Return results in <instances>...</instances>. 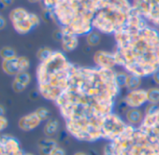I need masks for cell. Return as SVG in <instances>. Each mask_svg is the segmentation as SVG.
Segmentation results:
<instances>
[{
    "label": "cell",
    "mask_w": 159,
    "mask_h": 155,
    "mask_svg": "<svg viewBox=\"0 0 159 155\" xmlns=\"http://www.w3.org/2000/svg\"><path fill=\"white\" fill-rule=\"evenodd\" d=\"M35 112H36V114L38 115V117L40 119L41 122L50 120L51 113H50V111H49L48 108H44V107H40V108H37V109L35 110Z\"/></svg>",
    "instance_id": "28"
},
{
    "label": "cell",
    "mask_w": 159,
    "mask_h": 155,
    "mask_svg": "<svg viewBox=\"0 0 159 155\" xmlns=\"http://www.w3.org/2000/svg\"><path fill=\"white\" fill-rule=\"evenodd\" d=\"M59 130V122L56 119H50L47 121L43 132L47 137H52Z\"/></svg>",
    "instance_id": "19"
},
{
    "label": "cell",
    "mask_w": 159,
    "mask_h": 155,
    "mask_svg": "<svg viewBox=\"0 0 159 155\" xmlns=\"http://www.w3.org/2000/svg\"><path fill=\"white\" fill-rule=\"evenodd\" d=\"M12 25H13L14 29L16 30V32L21 35H25V34L29 33L33 28H35L31 22L30 12L27 17L20 20V21H17L15 23H12Z\"/></svg>",
    "instance_id": "15"
},
{
    "label": "cell",
    "mask_w": 159,
    "mask_h": 155,
    "mask_svg": "<svg viewBox=\"0 0 159 155\" xmlns=\"http://www.w3.org/2000/svg\"><path fill=\"white\" fill-rule=\"evenodd\" d=\"M132 10L128 0H110L96 14L93 28L104 34H114L126 23Z\"/></svg>",
    "instance_id": "6"
},
{
    "label": "cell",
    "mask_w": 159,
    "mask_h": 155,
    "mask_svg": "<svg viewBox=\"0 0 159 155\" xmlns=\"http://www.w3.org/2000/svg\"><path fill=\"white\" fill-rule=\"evenodd\" d=\"M109 146L112 155H159V137L133 125H128Z\"/></svg>",
    "instance_id": "5"
},
{
    "label": "cell",
    "mask_w": 159,
    "mask_h": 155,
    "mask_svg": "<svg viewBox=\"0 0 159 155\" xmlns=\"http://www.w3.org/2000/svg\"><path fill=\"white\" fill-rule=\"evenodd\" d=\"M8 126H9V122H8L7 118L5 116L0 117V133L5 131V129H7Z\"/></svg>",
    "instance_id": "32"
},
{
    "label": "cell",
    "mask_w": 159,
    "mask_h": 155,
    "mask_svg": "<svg viewBox=\"0 0 159 155\" xmlns=\"http://www.w3.org/2000/svg\"><path fill=\"white\" fill-rule=\"evenodd\" d=\"M14 2V0H0V3H1L4 7H9L12 5Z\"/></svg>",
    "instance_id": "35"
},
{
    "label": "cell",
    "mask_w": 159,
    "mask_h": 155,
    "mask_svg": "<svg viewBox=\"0 0 159 155\" xmlns=\"http://www.w3.org/2000/svg\"><path fill=\"white\" fill-rule=\"evenodd\" d=\"M7 25V23H6V20L2 17L0 16V30H3Z\"/></svg>",
    "instance_id": "37"
},
{
    "label": "cell",
    "mask_w": 159,
    "mask_h": 155,
    "mask_svg": "<svg viewBox=\"0 0 159 155\" xmlns=\"http://www.w3.org/2000/svg\"><path fill=\"white\" fill-rule=\"evenodd\" d=\"M62 50L66 52H69L74 51L78 47V38L72 34L64 33L63 40L61 41Z\"/></svg>",
    "instance_id": "18"
},
{
    "label": "cell",
    "mask_w": 159,
    "mask_h": 155,
    "mask_svg": "<svg viewBox=\"0 0 159 155\" xmlns=\"http://www.w3.org/2000/svg\"><path fill=\"white\" fill-rule=\"evenodd\" d=\"M16 81H18L19 82L28 86L31 82V75L27 72V71H24V72H19L16 76H15V79Z\"/></svg>",
    "instance_id": "25"
},
{
    "label": "cell",
    "mask_w": 159,
    "mask_h": 155,
    "mask_svg": "<svg viewBox=\"0 0 159 155\" xmlns=\"http://www.w3.org/2000/svg\"><path fill=\"white\" fill-rule=\"evenodd\" d=\"M139 128L150 135L159 137V108L152 114L145 115Z\"/></svg>",
    "instance_id": "10"
},
{
    "label": "cell",
    "mask_w": 159,
    "mask_h": 155,
    "mask_svg": "<svg viewBox=\"0 0 159 155\" xmlns=\"http://www.w3.org/2000/svg\"><path fill=\"white\" fill-rule=\"evenodd\" d=\"M52 53H53V51L52 49H50L48 47H43L38 51L37 57L40 62H43V61H46L48 58H50Z\"/></svg>",
    "instance_id": "26"
},
{
    "label": "cell",
    "mask_w": 159,
    "mask_h": 155,
    "mask_svg": "<svg viewBox=\"0 0 159 155\" xmlns=\"http://www.w3.org/2000/svg\"><path fill=\"white\" fill-rule=\"evenodd\" d=\"M128 124H126L120 116L111 113L108 115L102 124V138L108 139L111 142L120 137L125 131Z\"/></svg>",
    "instance_id": "8"
},
{
    "label": "cell",
    "mask_w": 159,
    "mask_h": 155,
    "mask_svg": "<svg viewBox=\"0 0 159 155\" xmlns=\"http://www.w3.org/2000/svg\"><path fill=\"white\" fill-rule=\"evenodd\" d=\"M28 1H29L30 3H38V2L41 1V0H28Z\"/></svg>",
    "instance_id": "40"
},
{
    "label": "cell",
    "mask_w": 159,
    "mask_h": 155,
    "mask_svg": "<svg viewBox=\"0 0 159 155\" xmlns=\"http://www.w3.org/2000/svg\"><path fill=\"white\" fill-rule=\"evenodd\" d=\"M94 62L97 67L104 69H112L117 64L113 52L106 51H98L94 55Z\"/></svg>",
    "instance_id": "12"
},
{
    "label": "cell",
    "mask_w": 159,
    "mask_h": 155,
    "mask_svg": "<svg viewBox=\"0 0 159 155\" xmlns=\"http://www.w3.org/2000/svg\"><path fill=\"white\" fill-rule=\"evenodd\" d=\"M5 114H6V109L1 104H0V117H4Z\"/></svg>",
    "instance_id": "38"
},
{
    "label": "cell",
    "mask_w": 159,
    "mask_h": 155,
    "mask_svg": "<svg viewBox=\"0 0 159 155\" xmlns=\"http://www.w3.org/2000/svg\"><path fill=\"white\" fill-rule=\"evenodd\" d=\"M26 87H27L26 85H25V84L16 81V80H14L13 82H12V89H13V91L16 92V93H22V92H24V91L26 89Z\"/></svg>",
    "instance_id": "30"
},
{
    "label": "cell",
    "mask_w": 159,
    "mask_h": 155,
    "mask_svg": "<svg viewBox=\"0 0 159 155\" xmlns=\"http://www.w3.org/2000/svg\"><path fill=\"white\" fill-rule=\"evenodd\" d=\"M41 121L36 114V112H31L24 117H22L18 122L19 128L25 132H29L34 129H36L39 124Z\"/></svg>",
    "instance_id": "13"
},
{
    "label": "cell",
    "mask_w": 159,
    "mask_h": 155,
    "mask_svg": "<svg viewBox=\"0 0 159 155\" xmlns=\"http://www.w3.org/2000/svg\"><path fill=\"white\" fill-rule=\"evenodd\" d=\"M152 80L154 81V82L156 84L159 85V69L157 71H155L153 74H152Z\"/></svg>",
    "instance_id": "36"
},
{
    "label": "cell",
    "mask_w": 159,
    "mask_h": 155,
    "mask_svg": "<svg viewBox=\"0 0 159 155\" xmlns=\"http://www.w3.org/2000/svg\"><path fill=\"white\" fill-rule=\"evenodd\" d=\"M110 0H41L44 19L57 24L64 33L74 36L91 32L96 14Z\"/></svg>",
    "instance_id": "3"
},
{
    "label": "cell",
    "mask_w": 159,
    "mask_h": 155,
    "mask_svg": "<svg viewBox=\"0 0 159 155\" xmlns=\"http://www.w3.org/2000/svg\"><path fill=\"white\" fill-rule=\"evenodd\" d=\"M18 64H19L20 72H24V71L28 70V68L30 66V62L26 57L20 56V57H18Z\"/></svg>",
    "instance_id": "29"
},
{
    "label": "cell",
    "mask_w": 159,
    "mask_h": 155,
    "mask_svg": "<svg viewBox=\"0 0 159 155\" xmlns=\"http://www.w3.org/2000/svg\"><path fill=\"white\" fill-rule=\"evenodd\" d=\"M0 136H1V135H0Z\"/></svg>",
    "instance_id": "41"
},
{
    "label": "cell",
    "mask_w": 159,
    "mask_h": 155,
    "mask_svg": "<svg viewBox=\"0 0 159 155\" xmlns=\"http://www.w3.org/2000/svg\"><path fill=\"white\" fill-rule=\"evenodd\" d=\"M51 155H66V150L63 148L58 146V147H56L53 149V151L52 152Z\"/></svg>",
    "instance_id": "33"
},
{
    "label": "cell",
    "mask_w": 159,
    "mask_h": 155,
    "mask_svg": "<svg viewBox=\"0 0 159 155\" xmlns=\"http://www.w3.org/2000/svg\"><path fill=\"white\" fill-rule=\"evenodd\" d=\"M52 38L55 41L61 42L63 40V38H64V31L60 28L56 29L52 34Z\"/></svg>",
    "instance_id": "31"
},
{
    "label": "cell",
    "mask_w": 159,
    "mask_h": 155,
    "mask_svg": "<svg viewBox=\"0 0 159 155\" xmlns=\"http://www.w3.org/2000/svg\"><path fill=\"white\" fill-rule=\"evenodd\" d=\"M141 79H142V78L139 77V76L129 74L128 75V79H127V82H126V88L129 91L139 89V87L141 85Z\"/></svg>",
    "instance_id": "20"
},
{
    "label": "cell",
    "mask_w": 159,
    "mask_h": 155,
    "mask_svg": "<svg viewBox=\"0 0 159 155\" xmlns=\"http://www.w3.org/2000/svg\"><path fill=\"white\" fill-rule=\"evenodd\" d=\"M112 69L75 66L69 83L55 101L66 131L80 141L102 138V124L120 93Z\"/></svg>",
    "instance_id": "1"
},
{
    "label": "cell",
    "mask_w": 159,
    "mask_h": 155,
    "mask_svg": "<svg viewBox=\"0 0 159 155\" xmlns=\"http://www.w3.org/2000/svg\"><path fill=\"white\" fill-rule=\"evenodd\" d=\"M125 118L130 125L136 126V125H139L142 122L144 116L139 108H130L126 110Z\"/></svg>",
    "instance_id": "17"
},
{
    "label": "cell",
    "mask_w": 159,
    "mask_h": 155,
    "mask_svg": "<svg viewBox=\"0 0 159 155\" xmlns=\"http://www.w3.org/2000/svg\"><path fill=\"white\" fill-rule=\"evenodd\" d=\"M132 9L144 20L159 26V0H133Z\"/></svg>",
    "instance_id": "7"
},
{
    "label": "cell",
    "mask_w": 159,
    "mask_h": 155,
    "mask_svg": "<svg viewBox=\"0 0 159 155\" xmlns=\"http://www.w3.org/2000/svg\"><path fill=\"white\" fill-rule=\"evenodd\" d=\"M0 56H1L3 60H6V59L17 57V53L14 49L11 47H4L0 50Z\"/></svg>",
    "instance_id": "27"
},
{
    "label": "cell",
    "mask_w": 159,
    "mask_h": 155,
    "mask_svg": "<svg viewBox=\"0 0 159 155\" xmlns=\"http://www.w3.org/2000/svg\"><path fill=\"white\" fill-rule=\"evenodd\" d=\"M147 101L150 104L158 105L159 103V88L153 87L147 90Z\"/></svg>",
    "instance_id": "22"
},
{
    "label": "cell",
    "mask_w": 159,
    "mask_h": 155,
    "mask_svg": "<svg viewBox=\"0 0 159 155\" xmlns=\"http://www.w3.org/2000/svg\"><path fill=\"white\" fill-rule=\"evenodd\" d=\"M2 69L3 71L10 76H16L19 72V64H18V56L11 59H6L2 61Z\"/></svg>",
    "instance_id": "16"
},
{
    "label": "cell",
    "mask_w": 159,
    "mask_h": 155,
    "mask_svg": "<svg viewBox=\"0 0 159 155\" xmlns=\"http://www.w3.org/2000/svg\"><path fill=\"white\" fill-rule=\"evenodd\" d=\"M114 38L116 64L127 72L142 78L159 69V32L133 10Z\"/></svg>",
    "instance_id": "2"
},
{
    "label": "cell",
    "mask_w": 159,
    "mask_h": 155,
    "mask_svg": "<svg viewBox=\"0 0 159 155\" xmlns=\"http://www.w3.org/2000/svg\"><path fill=\"white\" fill-rule=\"evenodd\" d=\"M86 42L89 46L91 47H95V46H98L99 43H100V40H101V38H100V35L98 33V32H95V31H91L89 34L86 35Z\"/></svg>",
    "instance_id": "24"
},
{
    "label": "cell",
    "mask_w": 159,
    "mask_h": 155,
    "mask_svg": "<svg viewBox=\"0 0 159 155\" xmlns=\"http://www.w3.org/2000/svg\"><path fill=\"white\" fill-rule=\"evenodd\" d=\"M29 14V12L24 9V8H16L14 10H12L10 13V19L11 21V23H15L17 21H20L25 17H27Z\"/></svg>",
    "instance_id": "21"
},
{
    "label": "cell",
    "mask_w": 159,
    "mask_h": 155,
    "mask_svg": "<svg viewBox=\"0 0 159 155\" xmlns=\"http://www.w3.org/2000/svg\"><path fill=\"white\" fill-rule=\"evenodd\" d=\"M145 102H147V91L143 89L130 91L124 99L125 106L131 108H139Z\"/></svg>",
    "instance_id": "11"
},
{
    "label": "cell",
    "mask_w": 159,
    "mask_h": 155,
    "mask_svg": "<svg viewBox=\"0 0 159 155\" xmlns=\"http://www.w3.org/2000/svg\"><path fill=\"white\" fill-rule=\"evenodd\" d=\"M75 66L59 51H53L50 58L40 62L37 67L38 90L40 95L55 102L66 89Z\"/></svg>",
    "instance_id": "4"
},
{
    "label": "cell",
    "mask_w": 159,
    "mask_h": 155,
    "mask_svg": "<svg viewBox=\"0 0 159 155\" xmlns=\"http://www.w3.org/2000/svg\"><path fill=\"white\" fill-rule=\"evenodd\" d=\"M128 75L125 72L123 71H119V72H115V82L117 84V86L122 89L126 87V82H127V79H128Z\"/></svg>",
    "instance_id": "23"
},
{
    "label": "cell",
    "mask_w": 159,
    "mask_h": 155,
    "mask_svg": "<svg viewBox=\"0 0 159 155\" xmlns=\"http://www.w3.org/2000/svg\"><path fill=\"white\" fill-rule=\"evenodd\" d=\"M74 155H88V154L86 152H84V151H78Z\"/></svg>",
    "instance_id": "39"
},
{
    "label": "cell",
    "mask_w": 159,
    "mask_h": 155,
    "mask_svg": "<svg viewBox=\"0 0 159 155\" xmlns=\"http://www.w3.org/2000/svg\"><path fill=\"white\" fill-rule=\"evenodd\" d=\"M39 95H40V94H39V90H33V91L30 93V98H31V99H33V100L38 99Z\"/></svg>",
    "instance_id": "34"
},
{
    "label": "cell",
    "mask_w": 159,
    "mask_h": 155,
    "mask_svg": "<svg viewBox=\"0 0 159 155\" xmlns=\"http://www.w3.org/2000/svg\"><path fill=\"white\" fill-rule=\"evenodd\" d=\"M39 155H51L53 149L58 147V143L52 137L42 138L38 143Z\"/></svg>",
    "instance_id": "14"
},
{
    "label": "cell",
    "mask_w": 159,
    "mask_h": 155,
    "mask_svg": "<svg viewBox=\"0 0 159 155\" xmlns=\"http://www.w3.org/2000/svg\"><path fill=\"white\" fill-rule=\"evenodd\" d=\"M0 155H33L32 153H25L20 147L19 141L10 135H1L0 136Z\"/></svg>",
    "instance_id": "9"
}]
</instances>
